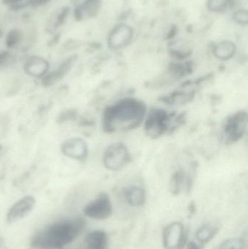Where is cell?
I'll list each match as a JSON object with an SVG mask.
<instances>
[{"label": "cell", "mask_w": 248, "mask_h": 249, "mask_svg": "<svg viewBox=\"0 0 248 249\" xmlns=\"http://www.w3.org/2000/svg\"><path fill=\"white\" fill-rule=\"evenodd\" d=\"M85 225V221L80 216L51 222L34 234L31 246L36 249H64L78 238Z\"/></svg>", "instance_id": "1"}, {"label": "cell", "mask_w": 248, "mask_h": 249, "mask_svg": "<svg viewBox=\"0 0 248 249\" xmlns=\"http://www.w3.org/2000/svg\"><path fill=\"white\" fill-rule=\"evenodd\" d=\"M147 106L135 98H125L105 108L102 118L103 128L107 133L129 130L144 121Z\"/></svg>", "instance_id": "2"}, {"label": "cell", "mask_w": 248, "mask_h": 249, "mask_svg": "<svg viewBox=\"0 0 248 249\" xmlns=\"http://www.w3.org/2000/svg\"><path fill=\"white\" fill-rule=\"evenodd\" d=\"M173 117L174 114L168 113L164 109H152L144 124L146 134L153 139L165 134L171 127Z\"/></svg>", "instance_id": "3"}, {"label": "cell", "mask_w": 248, "mask_h": 249, "mask_svg": "<svg viewBox=\"0 0 248 249\" xmlns=\"http://www.w3.org/2000/svg\"><path fill=\"white\" fill-rule=\"evenodd\" d=\"M248 126V114L240 111L230 115L224 123L223 136L228 144L240 141L246 133Z\"/></svg>", "instance_id": "4"}, {"label": "cell", "mask_w": 248, "mask_h": 249, "mask_svg": "<svg viewBox=\"0 0 248 249\" xmlns=\"http://www.w3.org/2000/svg\"><path fill=\"white\" fill-rule=\"evenodd\" d=\"M131 160L129 150L124 143L111 144L103 155V163L107 169L112 171L122 169Z\"/></svg>", "instance_id": "5"}, {"label": "cell", "mask_w": 248, "mask_h": 249, "mask_svg": "<svg viewBox=\"0 0 248 249\" xmlns=\"http://www.w3.org/2000/svg\"><path fill=\"white\" fill-rule=\"evenodd\" d=\"M84 215L93 220H106L112 216L113 206L106 193H100L94 200L86 205L83 210Z\"/></svg>", "instance_id": "6"}, {"label": "cell", "mask_w": 248, "mask_h": 249, "mask_svg": "<svg viewBox=\"0 0 248 249\" xmlns=\"http://www.w3.org/2000/svg\"><path fill=\"white\" fill-rule=\"evenodd\" d=\"M35 204L36 200L31 196H25L16 201L7 212L6 216L7 223L12 225L23 220L33 211Z\"/></svg>", "instance_id": "7"}, {"label": "cell", "mask_w": 248, "mask_h": 249, "mask_svg": "<svg viewBox=\"0 0 248 249\" xmlns=\"http://www.w3.org/2000/svg\"><path fill=\"white\" fill-rule=\"evenodd\" d=\"M184 228L181 222L169 224L163 232V245L166 249H179L183 247Z\"/></svg>", "instance_id": "8"}, {"label": "cell", "mask_w": 248, "mask_h": 249, "mask_svg": "<svg viewBox=\"0 0 248 249\" xmlns=\"http://www.w3.org/2000/svg\"><path fill=\"white\" fill-rule=\"evenodd\" d=\"M132 36L133 31L131 26L126 24L117 25L109 33L108 45L111 49H120L131 42Z\"/></svg>", "instance_id": "9"}, {"label": "cell", "mask_w": 248, "mask_h": 249, "mask_svg": "<svg viewBox=\"0 0 248 249\" xmlns=\"http://www.w3.org/2000/svg\"><path fill=\"white\" fill-rule=\"evenodd\" d=\"M61 152L68 158L84 160L88 155V146L83 139L71 138L62 143Z\"/></svg>", "instance_id": "10"}, {"label": "cell", "mask_w": 248, "mask_h": 249, "mask_svg": "<svg viewBox=\"0 0 248 249\" xmlns=\"http://www.w3.org/2000/svg\"><path fill=\"white\" fill-rule=\"evenodd\" d=\"M77 55H71L64 60L55 71L47 73L42 78V86L45 87H50L61 81L68 74L75 61H77Z\"/></svg>", "instance_id": "11"}, {"label": "cell", "mask_w": 248, "mask_h": 249, "mask_svg": "<svg viewBox=\"0 0 248 249\" xmlns=\"http://www.w3.org/2000/svg\"><path fill=\"white\" fill-rule=\"evenodd\" d=\"M49 66V63L45 58L33 55L26 60L23 70L31 77L42 78L48 72Z\"/></svg>", "instance_id": "12"}, {"label": "cell", "mask_w": 248, "mask_h": 249, "mask_svg": "<svg viewBox=\"0 0 248 249\" xmlns=\"http://www.w3.org/2000/svg\"><path fill=\"white\" fill-rule=\"evenodd\" d=\"M100 6L101 0H86L81 5L74 7V19L77 21H83L85 19L96 17Z\"/></svg>", "instance_id": "13"}, {"label": "cell", "mask_w": 248, "mask_h": 249, "mask_svg": "<svg viewBox=\"0 0 248 249\" xmlns=\"http://www.w3.org/2000/svg\"><path fill=\"white\" fill-rule=\"evenodd\" d=\"M84 249H109V237L100 230L89 232L84 240Z\"/></svg>", "instance_id": "14"}, {"label": "cell", "mask_w": 248, "mask_h": 249, "mask_svg": "<svg viewBox=\"0 0 248 249\" xmlns=\"http://www.w3.org/2000/svg\"><path fill=\"white\" fill-rule=\"evenodd\" d=\"M124 196L127 203L134 207L143 206L147 200L145 191L139 186H128L124 190Z\"/></svg>", "instance_id": "15"}, {"label": "cell", "mask_w": 248, "mask_h": 249, "mask_svg": "<svg viewBox=\"0 0 248 249\" xmlns=\"http://www.w3.org/2000/svg\"><path fill=\"white\" fill-rule=\"evenodd\" d=\"M236 45L231 41L225 40L216 44L214 47L213 53L215 58L221 61H228L235 54Z\"/></svg>", "instance_id": "16"}, {"label": "cell", "mask_w": 248, "mask_h": 249, "mask_svg": "<svg viewBox=\"0 0 248 249\" xmlns=\"http://www.w3.org/2000/svg\"><path fill=\"white\" fill-rule=\"evenodd\" d=\"M70 13V7L68 6L61 7L52 14L47 24V31L48 33H53L55 30L59 29L65 23Z\"/></svg>", "instance_id": "17"}, {"label": "cell", "mask_w": 248, "mask_h": 249, "mask_svg": "<svg viewBox=\"0 0 248 249\" xmlns=\"http://www.w3.org/2000/svg\"><path fill=\"white\" fill-rule=\"evenodd\" d=\"M189 187H190V183L186 178L183 171H178L173 176L171 182H170V190L173 194H179L183 188L189 190Z\"/></svg>", "instance_id": "18"}, {"label": "cell", "mask_w": 248, "mask_h": 249, "mask_svg": "<svg viewBox=\"0 0 248 249\" xmlns=\"http://www.w3.org/2000/svg\"><path fill=\"white\" fill-rule=\"evenodd\" d=\"M218 229L211 225H202L196 232V238L202 246L208 244L218 234Z\"/></svg>", "instance_id": "19"}, {"label": "cell", "mask_w": 248, "mask_h": 249, "mask_svg": "<svg viewBox=\"0 0 248 249\" xmlns=\"http://www.w3.org/2000/svg\"><path fill=\"white\" fill-rule=\"evenodd\" d=\"M233 4V0H208V9L214 13H223L230 9Z\"/></svg>", "instance_id": "20"}, {"label": "cell", "mask_w": 248, "mask_h": 249, "mask_svg": "<svg viewBox=\"0 0 248 249\" xmlns=\"http://www.w3.org/2000/svg\"><path fill=\"white\" fill-rule=\"evenodd\" d=\"M169 71L176 78L184 77L192 71V66L190 64H178L173 63L169 67Z\"/></svg>", "instance_id": "21"}, {"label": "cell", "mask_w": 248, "mask_h": 249, "mask_svg": "<svg viewBox=\"0 0 248 249\" xmlns=\"http://www.w3.org/2000/svg\"><path fill=\"white\" fill-rule=\"evenodd\" d=\"M22 39H23V32L20 29H11L6 36V47L7 48H15L21 42Z\"/></svg>", "instance_id": "22"}, {"label": "cell", "mask_w": 248, "mask_h": 249, "mask_svg": "<svg viewBox=\"0 0 248 249\" xmlns=\"http://www.w3.org/2000/svg\"><path fill=\"white\" fill-rule=\"evenodd\" d=\"M245 242L243 239L239 238H229L221 243L218 249H243Z\"/></svg>", "instance_id": "23"}, {"label": "cell", "mask_w": 248, "mask_h": 249, "mask_svg": "<svg viewBox=\"0 0 248 249\" xmlns=\"http://www.w3.org/2000/svg\"><path fill=\"white\" fill-rule=\"evenodd\" d=\"M234 21L238 24L247 25L248 23V13L246 10H240L236 12L233 16Z\"/></svg>", "instance_id": "24"}, {"label": "cell", "mask_w": 248, "mask_h": 249, "mask_svg": "<svg viewBox=\"0 0 248 249\" xmlns=\"http://www.w3.org/2000/svg\"><path fill=\"white\" fill-rule=\"evenodd\" d=\"M11 55L8 51H1L0 52V68L4 67L10 61Z\"/></svg>", "instance_id": "25"}, {"label": "cell", "mask_w": 248, "mask_h": 249, "mask_svg": "<svg viewBox=\"0 0 248 249\" xmlns=\"http://www.w3.org/2000/svg\"><path fill=\"white\" fill-rule=\"evenodd\" d=\"M52 0H29L26 1L28 7H37L48 4Z\"/></svg>", "instance_id": "26"}, {"label": "cell", "mask_w": 248, "mask_h": 249, "mask_svg": "<svg viewBox=\"0 0 248 249\" xmlns=\"http://www.w3.org/2000/svg\"><path fill=\"white\" fill-rule=\"evenodd\" d=\"M74 116H75V113H74L72 111H66V112L61 114L58 118V122L62 123L68 121V120H71V118H74Z\"/></svg>", "instance_id": "27"}, {"label": "cell", "mask_w": 248, "mask_h": 249, "mask_svg": "<svg viewBox=\"0 0 248 249\" xmlns=\"http://www.w3.org/2000/svg\"><path fill=\"white\" fill-rule=\"evenodd\" d=\"M203 246L202 244H197L195 241H189L186 245V249H202Z\"/></svg>", "instance_id": "28"}, {"label": "cell", "mask_w": 248, "mask_h": 249, "mask_svg": "<svg viewBox=\"0 0 248 249\" xmlns=\"http://www.w3.org/2000/svg\"><path fill=\"white\" fill-rule=\"evenodd\" d=\"M24 0H1L3 4L6 5H14V4H17V3L23 2Z\"/></svg>", "instance_id": "29"}, {"label": "cell", "mask_w": 248, "mask_h": 249, "mask_svg": "<svg viewBox=\"0 0 248 249\" xmlns=\"http://www.w3.org/2000/svg\"><path fill=\"white\" fill-rule=\"evenodd\" d=\"M195 212V206L194 204L190 205V208L189 209V216H193L194 213Z\"/></svg>", "instance_id": "30"}, {"label": "cell", "mask_w": 248, "mask_h": 249, "mask_svg": "<svg viewBox=\"0 0 248 249\" xmlns=\"http://www.w3.org/2000/svg\"><path fill=\"white\" fill-rule=\"evenodd\" d=\"M1 145H0V152H1Z\"/></svg>", "instance_id": "31"}, {"label": "cell", "mask_w": 248, "mask_h": 249, "mask_svg": "<svg viewBox=\"0 0 248 249\" xmlns=\"http://www.w3.org/2000/svg\"><path fill=\"white\" fill-rule=\"evenodd\" d=\"M1 29H0V36H1Z\"/></svg>", "instance_id": "32"}, {"label": "cell", "mask_w": 248, "mask_h": 249, "mask_svg": "<svg viewBox=\"0 0 248 249\" xmlns=\"http://www.w3.org/2000/svg\"><path fill=\"white\" fill-rule=\"evenodd\" d=\"M1 239H0V245H1Z\"/></svg>", "instance_id": "33"}]
</instances>
